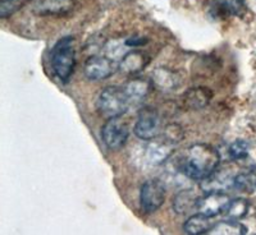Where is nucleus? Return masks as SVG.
<instances>
[{"instance_id": "1", "label": "nucleus", "mask_w": 256, "mask_h": 235, "mask_svg": "<svg viewBox=\"0 0 256 235\" xmlns=\"http://www.w3.org/2000/svg\"><path fill=\"white\" fill-rule=\"evenodd\" d=\"M220 161L219 152L206 143H196L178 159V170L194 180H204L216 172Z\"/></svg>"}, {"instance_id": "17", "label": "nucleus", "mask_w": 256, "mask_h": 235, "mask_svg": "<svg viewBox=\"0 0 256 235\" xmlns=\"http://www.w3.org/2000/svg\"><path fill=\"white\" fill-rule=\"evenodd\" d=\"M173 147L174 146L169 145L164 140L155 141V142L150 143L148 147V161L152 165H159L163 161H166L173 152Z\"/></svg>"}, {"instance_id": "19", "label": "nucleus", "mask_w": 256, "mask_h": 235, "mask_svg": "<svg viewBox=\"0 0 256 235\" xmlns=\"http://www.w3.org/2000/svg\"><path fill=\"white\" fill-rule=\"evenodd\" d=\"M233 188L240 192L252 195L256 192V169H248L234 175Z\"/></svg>"}, {"instance_id": "4", "label": "nucleus", "mask_w": 256, "mask_h": 235, "mask_svg": "<svg viewBox=\"0 0 256 235\" xmlns=\"http://www.w3.org/2000/svg\"><path fill=\"white\" fill-rule=\"evenodd\" d=\"M166 201V186L159 179H148L140 191L141 209L146 214H152L163 206Z\"/></svg>"}, {"instance_id": "13", "label": "nucleus", "mask_w": 256, "mask_h": 235, "mask_svg": "<svg viewBox=\"0 0 256 235\" xmlns=\"http://www.w3.org/2000/svg\"><path fill=\"white\" fill-rule=\"evenodd\" d=\"M73 0H40L35 6L41 15H63L72 10Z\"/></svg>"}, {"instance_id": "20", "label": "nucleus", "mask_w": 256, "mask_h": 235, "mask_svg": "<svg viewBox=\"0 0 256 235\" xmlns=\"http://www.w3.org/2000/svg\"><path fill=\"white\" fill-rule=\"evenodd\" d=\"M209 234H230V235H236V234H248V228L244 227L241 223L236 220H228L227 221H219L216 223L212 229L210 230Z\"/></svg>"}, {"instance_id": "5", "label": "nucleus", "mask_w": 256, "mask_h": 235, "mask_svg": "<svg viewBox=\"0 0 256 235\" xmlns=\"http://www.w3.org/2000/svg\"><path fill=\"white\" fill-rule=\"evenodd\" d=\"M102 137L106 147L110 150H118L127 142L130 137V128L120 116L109 118L108 122L102 127Z\"/></svg>"}, {"instance_id": "23", "label": "nucleus", "mask_w": 256, "mask_h": 235, "mask_svg": "<svg viewBox=\"0 0 256 235\" xmlns=\"http://www.w3.org/2000/svg\"><path fill=\"white\" fill-rule=\"evenodd\" d=\"M184 138V128L180 127L177 123H170V124L166 125L163 131V138L166 142H168L169 145L176 146L180 142H182V140Z\"/></svg>"}, {"instance_id": "24", "label": "nucleus", "mask_w": 256, "mask_h": 235, "mask_svg": "<svg viewBox=\"0 0 256 235\" xmlns=\"http://www.w3.org/2000/svg\"><path fill=\"white\" fill-rule=\"evenodd\" d=\"M248 151H250V143L246 140H237L228 148V156L230 160L238 161L246 159L248 156Z\"/></svg>"}, {"instance_id": "15", "label": "nucleus", "mask_w": 256, "mask_h": 235, "mask_svg": "<svg viewBox=\"0 0 256 235\" xmlns=\"http://www.w3.org/2000/svg\"><path fill=\"white\" fill-rule=\"evenodd\" d=\"M198 200L200 196L194 189H184L173 198V209L180 215H184L194 209H198Z\"/></svg>"}, {"instance_id": "9", "label": "nucleus", "mask_w": 256, "mask_h": 235, "mask_svg": "<svg viewBox=\"0 0 256 235\" xmlns=\"http://www.w3.org/2000/svg\"><path fill=\"white\" fill-rule=\"evenodd\" d=\"M152 83L156 90L163 92H172L177 90L180 83V78L178 73L169 68L159 67L152 70Z\"/></svg>"}, {"instance_id": "10", "label": "nucleus", "mask_w": 256, "mask_h": 235, "mask_svg": "<svg viewBox=\"0 0 256 235\" xmlns=\"http://www.w3.org/2000/svg\"><path fill=\"white\" fill-rule=\"evenodd\" d=\"M212 99V92L208 87H192L188 88L182 96V102L187 109L191 110H201L206 108Z\"/></svg>"}, {"instance_id": "11", "label": "nucleus", "mask_w": 256, "mask_h": 235, "mask_svg": "<svg viewBox=\"0 0 256 235\" xmlns=\"http://www.w3.org/2000/svg\"><path fill=\"white\" fill-rule=\"evenodd\" d=\"M148 63H150V58L146 52L141 50H131L120 60V69L124 74L132 76V74L140 73Z\"/></svg>"}, {"instance_id": "12", "label": "nucleus", "mask_w": 256, "mask_h": 235, "mask_svg": "<svg viewBox=\"0 0 256 235\" xmlns=\"http://www.w3.org/2000/svg\"><path fill=\"white\" fill-rule=\"evenodd\" d=\"M233 179L234 175L230 174V172L226 170H216L210 177L202 180L201 188L204 192H212V191H226L228 188H233Z\"/></svg>"}, {"instance_id": "21", "label": "nucleus", "mask_w": 256, "mask_h": 235, "mask_svg": "<svg viewBox=\"0 0 256 235\" xmlns=\"http://www.w3.org/2000/svg\"><path fill=\"white\" fill-rule=\"evenodd\" d=\"M248 209H250V204H248V200H244V198H236V200L230 201V206L224 211V214H226V218L228 220L238 221L248 215Z\"/></svg>"}, {"instance_id": "2", "label": "nucleus", "mask_w": 256, "mask_h": 235, "mask_svg": "<svg viewBox=\"0 0 256 235\" xmlns=\"http://www.w3.org/2000/svg\"><path fill=\"white\" fill-rule=\"evenodd\" d=\"M72 36H66L56 41L52 50V68L56 78L67 83L76 67V51L73 46Z\"/></svg>"}, {"instance_id": "6", "label": "nucleus", "mask_w": 256, "mask_h": 235, "mask_svg": "<svg viewBox=\"0 0 256 235\" xmlns=\"http://www.w3.org/2000/svg\"><path fill=\"white\" fill-rule=\"evenodd\" d=\"M134 134L142 141H152L160 132V118L154 108H144L138 113L134 124Z\"/></svg>"}, {"instance_id": "8", "label": "nucleus", "mask_w": 256, "mask_h": 235, "mask_svg": "<svg viewBox=\"0 0 256 235\" xmlns=\"http://www.w3.org/2000/svg\"><path fill=\"white\" fill-rule=\"evenodd\" d=\"M230 204V196L226 195L222 191H212L206 192L204 197H200L198 204V210L201 214L214 218L219 215L222 212L227 210V207Z\"/></svg>"}, {"instance_id": "3", "label": "nucleus", "mask_w": 256, "mask_h": 235, "mask_svg": "<svg viewBox=\"0 0 256 235\" xmlns=\"http://www.w3.org/2000/svg\"><path fill=\"white\" fill-rule=\"evenodd\" d=\"M96 105L99 113L109 119V118L122 116L128 110L131 101L128 99L124 88L110 86L100 92Z\"/></svg>"}, {"instance_id": "16", "label": "nucleus", "mask_w": 256, "mask_h": 235, "mask_svg": "<svg viewBox=\"0 0 256 235\" xmlns=\"http://www.w3.org/2000/svg\"><path fill=\"white\" fill-rule=\"evenodd\" d=\"M212 10L214 15L222 18L240 15L244 10V0H214Z\"/></svg>"}, {"instance_id": "14", "label": "nucleus", "mask_w": 256, "mask_h": 235, "mask_svg": "<svg viewBox=\"0 0 256 235\" xmlns=\"http://www.w3.org/2000/svg\"><path fill=\"white\" fill-rule=\"evenodd\" d=\"M214 225H216V223L212 220L210 216L198 212L196 215H192L191 218L187 219L184 225V230L188 235L208 234Z\"/></svg>"}, {"instance_id": "7", "label": "nucleus", "mask_w": 256, "mask_h": 235, "mask_svg": "<svg viewBox=\"0 0 256 235\" xmlns=\"http://www.w3.org/2000/svg\"><path fill=\"white\" fill-rule=\"evenodd\" d=\"M120 69V64L108 56H92L84 63V73L90 81H102L113 76Z\"/></svg>"}, {"instance_id": "22", "label": "nucleus", "mask_w": 256, "mask_h": 235, "mask_svg": "<svg viewBox=\"0 0 256 235\" xmlns=\"http://www.w3.org/2000/svg\"><path fill=\"white\" fill-rule=\"evenodd\" d=\"M131 47L128 46L127 41L122 40H112L109 41L106 46H105V51H106V56L113 60H118V59H123V56L127 52L131 51Z\"/></svg>"}, {"instance_id": "18", "label": "nucleus", "mask_w": 256, "mask_h": 235, "mask_svg": "<svg viewBox=\"0 0 256 235\" xmlns=\"http://www.w3.org/2000/svg\"><path fill=\"white\" fill-rule=\"evenodd\" d=\"M123 88H124L131 104H137V102H140L141 100H144L148 96V91L152 88V84L146 79L134 78L132 81L127 82L123 86Z\"/></svg>"}, {"instance_id": "25", "label": "nucleus", "mask_w": 256, "mask_h": 235, "mask_svg": "<svg viewBox=\"0 0 256 235\" xmlns=\"http://www.w3.org/2000/svg\"><path fill=\"white\" fill-rule=\"evenodd\" d=\"M30 0H0V17L8 18L28 4Z\"/></svg>"}]
</instances>
